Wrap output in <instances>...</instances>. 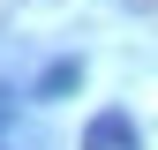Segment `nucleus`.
<instances>
[{
	"instance_id": "f257e3e1",
	"label": "nucleus",
	"mask_w": 158,
	"mask_h": 150,
	"mask_svg": "<svg viewBox=\"0 0 158 150\" xmlns=\"http://www.w3.org/2000/svg\"><path fill=\"white\" fill-rule=\"evenodd\" d=\"M83 150H135V120L128 112H98L90 135H83Z\"/></svg>"
},
{
	"instance_id": "f03ea898",
	"label": "nucleus",
	"mask_w": 158,
	"mask_h": 150,
	"mask_svg": "<svg viewBox=\"0 0 158 150\" xmlns=\"http://www.w3.org/2000/svg\"><path fill=\"white\" fill-rule=\"evenodd\" d=\"M75 83H83V68H75V60H53L45 75H38V98H60V90H75Z\"/></svg>"
}]
</instances>
